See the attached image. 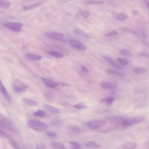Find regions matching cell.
<instances>
[{"label":"cell","instance_id":"obj_44","mask_svg":"<svg viewBox=\"0 0 149 149\" xmlns=\"http://www.w3.org/2000/svg\"><path fill=\"white\" fill-rule=\"evenodd\" d=\"M142 44L146 47L147 48H149V44L146 41H142L141 42Z\"/></svg>","mask_w":149,"mask_h":149},{"label":"cell","instance_id":"obj_41","mask_svg":"<svg viewBox=\"0 0 149 149\" xmlns=\"http://www.w3.org/2000/svg\"><path fill=\"white\" fill-rule=\"evenodd\" d=\"M80 15L84 18H87L90 16V14L87 12L82 11L80 13Z\"/></svg>","mask_w":149,"mask_h":149},{"label":"cell","instance_id":"obj_1","mask_svg":"<svg viewBox=\"0 0 149 149\" xmlns=\"http://www.w3.org/2000/svg\"><path fill=\"white\" fill-rule=\"evenodd\" d=\"M0 128L9 132L16 133L17 130L13 122L9 118L0 113Z\"/></svg>","mask_w":149,"mask_h":149},{"label":"cell","instance_id":"obj_10","mask_svg":"<svg viewBox=\"0 0 149 149\" xmlns=\"http://www.w3.org/2000/svg\"><path fill=\"white\" fill-rule=\"evenodd\" d=\"M43 108L46 111L53 114L59 113V111L56 108L47 104H44L43 106Z\"/></svg>","mask_w":149,"mask_h":149},{"label":"cell","instance_id":"obj_29","mask_svg":"<svg viewBox=\"0 0 149 149\" xmlns=\"http://www.w3.org/2000/svg\"><path fill=\"white\" fill-rule=\"evenodd\" d=\"M124 127H128L131 126L134 124L133 119L124 120L122 123Z\"/></svg>","mask_w":149,"mask_h":149},{"label":"cell","instance_id":"obj_3","mask_svg":"<svg viewBox=\"0 0 149 149\" xmlns=\"http://www.w3.org/2000/svg\"><path fill=\"white\" fill-rule=\"evenodd\" d=\"M12 88L16 93H20L26 91L27 87L18 81H15L12 83Z\"/></svg>","mask_w":149,"mask_h":149},{"label":"cell","instance_id":"obj_18","mask_svg":"<svg viewBox=\"0 0 149 149\" xmlns=\"http://www.w3.org/2000/svg\"><path fill=\"white\" fill-rule=\"evenodd\" d=\"M74 32L77 35L80 36L88 39L90 38V36L88 34L81 30L76 29L74 30Z\"/></svg>","mask_w":149,"mask_h":149},{"label":"cell","instance_id":"obj_11","mask_svg":"<svg viewBox=\"0 0 149 149\" xmlns=\"http://www.w3.org/2000/svg\"><path fill=\"white\" fill-rule=\"evenodd\" d=\"M100 85L103 87L108 89L115 88L118 86L117 84L115 83L108 82L104 81L102 82Z\"/></svg>","mask_w":149,"mask_h":149},{"label":"cell","instance_id":"obj_51","mask_svg":"<svg viewBox=\"0 0 149 149\" xmlns=\"http://www.w3.org/2000/svg\"><path fill=\"white\" fill-rule=\"evenodd\" d=\"M146 4L148 8V6H149V2L148 1H146Z\"/></svg>","mask_w":149,"mask_h":149},{"label":"cell","instance_id":"obj_24","mask_svg":"<svg viewBox=\"0 0 149 149\" xmlns=\"http://www.w3.org/2000/svg\"><path fill=\"white\" fill-rule=\"evenodd\" d=\"M85 145L86 147L88 148H97L100 146L99 144L91 141L87 142L86 143Z\"/></svg>","mask_w":149,"mask_h":149},{"label":"cell","instance_id":"obj_40","mask_svg":"<svg viewBox=\"0 0 149 149\" xmlns=\"http://www.w3.org/2000/svg\"><path fill=\"white\" fill-rule=\"evenodd\" d=\"M46 133L47 135L51 137H55L56 136V134L53 132L47 131H46Z\"/></svg>","mask_w":149,"mask_h":149},{"label":"cell","instance_id":"obj_6","mask_svg":"<svg viewBox=\"0 0 149 149\" xmlns=\"http://www.w3.org/2000/svg\"><path fill=\"white\" fill-rule=\"evenodd\" d=\"M0 92L8 101L11 102V98L10 96L4 86L1 77H0Z\"/></svg>","mask_w":149,"mask_h":149},{"label":"cell","instance_id":"obj_35","mask_svg":"<svg viewBox=\"0 0 149 149\" xmlns=\"http://www.w3.org/2000/svg\"><path fill=\"white\" fill-rule=\"evenodd\" d=\"M118 34V33L117 31L113 30L105 35L104 36L106 37H111L112 36L116 35Z\"/></svg>","mask_w":149,"mask_h":149},{"label":"cell","instance_id":"obj_47","mask_svg":"<svg viewBox=\"0 0 149 149\" xmlns=\"http://www.w3.org/2000/svg\"><path fill=\"white\" fill-rule=\"evenodd\" d=\"M132 12L133 15L136 16H138L139 15V12L137 10H133L132 11Z\"/></svg>","mask_w":149,"mask_h":149},{"label":"cell","instance_id":"obj_22","mask_svg":"<svg viewBox=\"0 0 149 149\" xmlns=\"http://www.w3.org/2000/svg\"><path fill=\"white\" fill-rule=\"evenodd\" d=\"M104 2L103 1H96L93 0H87L83 2L82 4L85 5H90L91 4H101L103 3Z\"/></svg>","mask_w":149,"mask_h":149},{"label":"cell","instance_id":"obj_23","mask_svg":"<svg viewBox=\"0 0 149 149\" xmlns=\"http://www.w3.org/2000/svg\"><path fill=\"white\" fill-rule=\"evenodd\" d=\"M9 143L11 146L15 149H20L21 148L18 143L10 137L8 139Z\"/></svg>","mask_w":149,"mask_h":149},{"label":"cell","instance_id":"obj_37","mask_svg":"<svg viewBox=\"0 0 149 149\" xmlns=\"http://www.w3.org/2000/svg\"><path fill=\"white\" fill-rule=\"evenodd\" d=\"M117 60L122 66H125L128 65V61L123 59L118 58Z\"/></svg>","mask_w":149,"mask_h":149},{"label":"cell","instance_id":"obj_15","mask_svg":"<svg viewBox=\"0 0 149 149\" xmlns=\"http://www.w3.org/2000/svg\"><path fill=\"white\" fill-rule=\"evenodd\" d=\"M22 100L24 103L28 106H34L37 104L34 100L27 98H23L22 99Z\"/></svg>","mask_w":149,"mask_h":149},{"label":"cell","instance_id":"obj_42","mask_svg":"<svg viewBox=\"0 0 149 149\" xmlns=\"http://www.w3.org/2000/svg\"><path fill=\"white\" fill-rule=\"evenodd\" d=\"M138 55L140 57H145L147 58H148L149 57V54L146 53H141L138 54Z\"/></svg>","mask_w":149,"mask_h":149},{"label":"cell","instance_id":"obj_9","mask_svg":"<svg viewBox=\"0 0 149 149\" xmlns=\"http://www.w3.org/2000/svg\"><path fill=\"white\" fill-rule=\"evenodd\" d=\"M102 57L115 67L119 69L121 68V67L119 63L110 56L107 55H104Z\"/></svg>","mask_w":149,"mask_h":149},{"label":"cell","instance_id":"obj_2","mask_svg":"<svg viewBox=\"0 0 149 149\" xmlns=\"http://www.w3.org/2000/svg\"><path fill=\"white\" fill-rule=\"evenodd\" d=\"M27 123L28 126L32 129L39 131L45 130L48 125L45 123L39 120L30 119L28 120Z\"/></svg>","mask_w":149,"mask_h":149},{"label":"cell","instance_id":"obj_19","mask_svg":"<svg viewBox=\"0 0 149 149\" xmlns=\"http://www.w3.org/2000/svg\"><path fill=\"white\" fill-rule=\"evenodd\" d=\"M51 147L54 149H66V147L62 144L57 142H52L51 144Z\"/></svg>","mask_w":149,"mask_h":149},{"label":"cell","instance_id":"obj_28","mask_svg":"<svg viewBox=\"0 0 149 149\" xmlns=\"http://www.w3.org/2000/svg\"><path fill=\"white\" fill-rule=\"evenodd\" d=\"M33 115L37 116L44 117L46 116V114L43 111L39 110L37 111L34 113Z\"/></svg>","mask_w":149,"mask_h":149},{"label":"cell","instance_id":"obj_43","mask_svg":"<svg viewBox=\"0 0 149 149\" xmlns=\"http://www.w3.org/2000/svg\"><path fill=\"white\" fill-rule=\"evenodd\" d=\"M58 83L60 85L63 86H69V85L68 83L62 81H60L58 82Z\"/></svg>","mask_w":149,"mask_h":149},{"label":"cell","instance_id":"obj_7","mask_svg":"<svg viewBox=\"0 0 149 149\" xmlns=\"http://www.w3.org/2000/svg\"><path fill=\"white\" fill-rule=\"evenodd\" d=\"M70 45L73 47L81 51L85 50L87 48L85 46L82 42L75 40H69Z\"/></svg>","mask_w":149,"mask_h":149},{"label":"cell","instance_id":"obj_5","mask_svg":"<svg viewBox=\"0 0 149 149\" xmlns=\"http://www.w3.org/2000/svg\"><path fill=\"white\" fill-rule=\"evenodd\" d=\"M3 25L6 27L16 32L21 31L23 26L22 24L16 23H5Z\"/></svg>","mask_w":149,"mask_h":149},{"label":"cell","instance_id":"obj_45","mask_svg":"<svg viewBox=\"0 0 149 149\" xmlns=\"http://www.w3.org/2000/svg\"><path fill=\"white\" fill-rule=\"evenodd\" d=\"M45 98L48 100H51L52 99V97L51 95L49 94H45L44 95Z\"/></svg>","mask_w":149,"mask_h":149},{"label":"cell","instance_id":"obj_38","mask_svg":"<svg viewBox=\"0 0 149 149\" xmlns=\"http://www.w3.org/2000/svg\"><path fill=\"white\" fill-rule=\"evenodd\" d=\"M62 123V122L61 121L57 120L53 121L51 122V124L52 125L56 127L60 126Z\"/></svg>","mask_w":149,"mask_h":149},{"label":"cell","instance_id":"obj_39","mask_svg":"<svg viewBox=\"0 0 149 149\" xmlns=\"http://www.w3.org/2000/svg\"><path fill=\"white\" fill-rule=\"evenodd\" d=\"M78 109H81L86 107V106L82 103H80L73 106Z\"/></svg>","mask_w":149,"mask_h":149},{"label":"cell","instance_id":"obj_49","mask_svg":"<svg viewBox=\"0 0 149 149\" xmlns=\"http://www.w3.org/2000/svg\"><path fill=\"white\" fill-rule=\"evenodd\" d=\"M118 14L115 12H113L112 13V15L113 16V18L116 19H117V16Z\"/></svg>","mask_w":149,"mask_h":149},{"label":"cell","instance_id":"obj_25","mask_svg":"<svg viewBox=\"0 0 149 149\" xmlns=\"http://www.w3.org/2000/svg\"><path fill=\"white\" fill-rule=\"evenodd\" d=\"M120 31L132 34H135L136 32L132 29L127 28H120L118 29Z\"/></svg>","mask_w":149,"mask_h":149},{"label":"cell","instance_id":"obj_48","mask_svg":"<svg viewBox=\"0 0 149 149\" xmlns=\"http://www.w3.org/2000/svg\"><path fill=\"white\" fill-rule=\"evenodd\" d=\"M61 2L63 3H68L72 1V0H58Z\"/></svg>","mask_w":149,"mask_h":149},{"label":"cell","instance_id":"obj_4","mask_svg":"<svg viewBox=\"0 0 149 149\" xmlns=\"http://www.w3.org/2000/svg\"><path fill=\"white\" fill-rule=\"evenodd\" d=\"M106 123V121L104 120H93L88 122L87 125L90 129H95L105 125Z\"/></svg>","mask_w":149,"mask_h":149},{"label":"cell","instance_id":"obj_36","mask_svg":"<svg viewBox=\"0 0 149 149\" xmlns=\"http://www.w3.org/2000/svg\"><path fill=\"white\" fill-rule=\"evenodd\" d=\"M145 119V118L143 117H138L133 119L134 123L136 124L139 123Z\"/></svg>","mask_w":149,"mask_h":149},{"label":"cell","instance_id":"obj_33","mask_svg":"<svg viewBox=\"0 0 149 149\" xmlns=\"http://www.w3.org/2000/svg\"><path fill=\"white\" fill-rule=\"evenodd\" d=\"M69 143L72 148L73 149H80L81 148L80 145L78 142L74 141H71Z\"/></svg>","mask_w":149,"mask_h":149},{"label":"cell","instance_id":"obj_30","mask_svg":"<svg viewBox=\"0 0 149 149\" xmlns=\"http://www.w3.org/2000/svg\"><path fill=\"white\" fill-rule=\"evenodd\" d=\"M128 18V16L124 13H121L118 14L117 19H118L121 21H125Z\"/></svg>","mask_w":149,"mask_h":149},{"label":"cell","instance_id":"obj_50","mask_svg":"<svg viewBox=\"0 0 149 149\" xmlns=\"http://www.w3.org/2000/svg\"><path fill=\"white\" fill-rule=\"evenodd\" d=\"M37 149H44V146L42 145H38L37 147Z\"/></svg>","mask_w":149,"mask_h":149},{"label":"cell","instance_id":"obj_34","mask_svg":"<svg viewBox=\"0 0 149 149\" xmlns=\"http://www.w3.org/2000/svg\"><path fill=\"white\" fill-rule=\"evenodd\" d=\"M115 99L112 98H109L104 99L102 100L103 102H105L108 104H111L114 101Z\"/></svg>","mask_w":149,"mask_h":149},{"label":"cell","instance_id":"obj_32","mask_svg":"<svg viewBox=\"0 0 149 149\" xmlns=\"http://www.w3.org/2000/svg\"><path fill=\"white\" fill-rule=\"evenodd\" d=\"M120 52L121 54L128 57H131L133 56L132 53L130 51L128 50L121 49L120 51Z\"/></svg>","mask_w":149,"mask_h":149},{"label":"cell","instance_id":"obj_31","mask_svg":"<svg viewBox=\"0 0 149 149\" xmlns=\"http://www.w3.org/2000/svg\"><path fill=\"white\" fill-rule=\"evenodd\" d=\"M133 72L136 74H140L146 73L147 72V70L146 69H145L136 68L134 69Z\"/></svg>","mask_w":149,"mask_h":149},{"label":"cell","instance_id":"obj_8","mask_svg":"<svg viewBox=\"0 0 149 149\" xmlns=\"http://www.w3.org/2000/svg\"><path fill=\"white\" fill-rule=\"evenodd\" d=\"M46 35L49 38L58 40L63 41L64 38V34L60 33H49Z\"/></svg>","mask_w":149,"mask_h":149},{"label":"cell","instance_id":"obj_12","mask_svg":"<svg viewBox=\"0 0 149 149\" xmlns=\"http://www.w3.org/2000/svg\"><path fill=\"white\" fill-rule=\"evenodd\" d=\"M42 79L47 86L52 88H55L58 86V85L55 82L48 79L42 78Z\"/></svg>","mask_w":149,"mask_h":149},{"label":"cell","instance_id":"obj_17","mask_svg":"<svg viewBox=\"0 0 149 149\" xmlns=\"http://www.w3.org/2000/svg\"><path fill=\"white\" fill-rule=\"evenodd\" d=\"M137 146V144L135 143L128 142L123 144L121 147L123 149H132L135 148Z\"/></svg>","mask_w":149,"mask_h":149},{"label":"cell","instance_id":"obj_20","mask_svg":"<svg viewBox=\"0 0 149 149\" xmlns=\"http://www.w3.org/2000/svg\"><path fill=\"white\" fill-rule=\"evenodd\" d=\"M124 118L122 116H115L111 117L109 119V121L112 123H119L122 122V123L123 121Z\"/></svg>","mask_w":149,"mask_h":149},{"label":"cell","instance_id":"obj_27","mask_svg":"<svg viewBox=\"0 0 149 149\" xmlns=\"http://www.w3.org/2000/svg\"><path fill=\"white\" fill-rule=\"evenodd\" d=\"M48 53L50 55L57 58H61L63 57V55L59 53L54 51H49Z\"/></svg>","mask_w":149,"mask_h":149},{"label":"cell","instance_id":"obj_46","mask_svg":"<svg viewBox=\"0 0 149 149\" xmlns=\"http://www.w3.org/2000/svg\"><path fill=\"white\" fill-rule=\"evenodd\" d=\"M81 69L85 73H88L89 72V70L84 66H82Z\"/></svg>","mask_w":149,"mask_h":149},{"label":"cell","instance_id":"obj_16","mask_svg":"<svg viewBox=\"0 0 149 149\" xmlns=\"http://www.w3.org/2000/svg\"><path fill=\"white\" fill-rule=\"evenodd\" d=\"M11 6V3L9 1H4V0L0 1V10L8 9Z\"/></svg>","mask_w":149,"mask_h":149},{"label":"cell","instance_id":"obj_26","mask_svg":"<svg viewBox=\"0 0 149 149\" xmlns=\"http://www.w3.org/2000/svg\"><path fill=\"white\" fill-rule=\"evenodd\" d=\"M106 72L110 74L114 75L120 77H123V75L120 73L114 70L109 69L107 70Z\"/></svg>","mask_w":149,"mask_h":149},{"label":"cell","instance_id":"obj_21","mask_svg":"<svg viewBox=\"0 0 149 149\" xmlns=\"http://www.w3.org/2000/svg\"><path fill=\"white\" fill-rule=\"evenodd\" d=\"M26 55L28 58L32 60H40L42 58V57L40 56L31 53H27Z\"/></svg>","mask_w":149,"mask_h":149},{"label":"cell","instance_id":"obj_14","mask_svg":"<svg viewBox=\"0 0 149 149\" xmlns=\"http://www.w3.org/2000/svg\"><path fill=\"white\" fill-rule=\"evenodd\" d=\"M68 132L71 134H76L80 132V128L77 126H72L68 127L67 128Z\"/></svg>","mask_w":149,"mask_h":149},{"label":"cell","instance_id":"obj_52","mask_svg":"<svg viewBox=\"0 0 149 149\" xmlns=\"http://www.w3.org/2000/svg\"><path fill=\"white\" fill-rule=\"evenodd\" d=\"M0 1H1V0H0Z\"/></svg>","mask_w":149,"mask_h":149},{"label":"cell","instance_id":"obj_13","mask_svg":"<svg viewBox=\"0 0 149 149\" xmlns=\"http://www.w3.org/2000/svg\"><path fill=\"white\" fill-rule=\"evenodd\" d=\"M45 2V1H42L31 5L24 6L22 8L23 9L25 10H32L41 6Z\"/></svg>","mask_w":149,"mask_h":149}]
</instances>
